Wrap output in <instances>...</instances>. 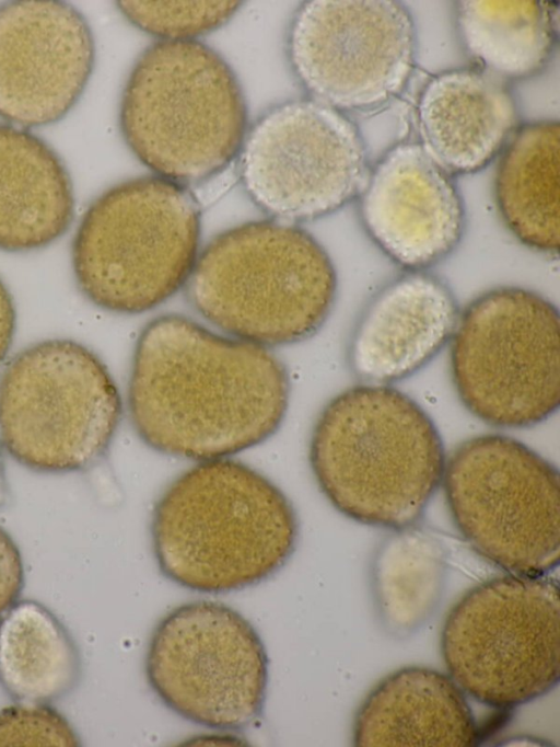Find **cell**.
Returning a JSON list of instances; mask_svg holds the SVG:
<instances>
[{
  "label": "cell",
  "instance_id": "obj_16",
  "mask_svg": "<svg viewBox=\"0 0 560 747\" xmlns=\"http://www.w3.org/2000/svg\"><path fill=\"white\" fill-rule=\"evenodd\" d=\"M459 315L441 278L408 271L370 300L354 326L349 364L364 383L386 384L424 367L451 341Z\"/></svg>",
  "mask_w": 560,
  "mask_h": 747
},
{
  "label": "cell",
  "instance_id": "obj_11",
  "mask_svg": "<svg viewBox=\"0 0 560 747\" xmlns=\"http://www.w3.org/2000/svg\"><path fill=\"white\" fill-rule=\"evenodd\" d=\"M268 655L254 625L218 601L195 600L155 625L147 681L171 711L219 731L238 732L262 715Z\"/></svg>",
  "mask_w": 560,
  "mask_h": 747
},
{
  "label": "cell",
  "instance_id": "obj_1",
  "mask_svg": "<svg viewBox=\"0 0 560 747\" xmlns=\"http://www.w3.org/2000/svg\"><path fill=\"white\" fill-rule=\"evenodd\" d=\"M290 389L283 363L267 347L166 314L138 336L128 411L151 449L206 461L229 458L275 435Z\"/></svg>",
  "mask_w": 560,
  "mask_h": 747
},
{
  "label": "cell",
  "instance_id": "obj_25",
  "mask_svg": "<svg viewBox=\"0 0 560 747\" xmlns=\"http://www.w3.org/2000/svg\"><path fill=\"white\" fill-rule=\"evenodd\" d=\"M79 745L70 723L49 704L16 702L0 711V746Z\"/></svg>",
  "mask_w": 560,
  "mask_h": 747
},
{
  "label": "cell",
  "instance_id": "obj_3",
  "mask_svg": "<svg viewBox=\"0 0 560 747\" xmlns=\"http://www.w3.org/2000/svg\"><path fill=\"white\" fill-rule=\"evenodd\" d=\"M308 460L328 502L373 527L413 526L442 483L446 456L429 414L386 384L332 398L312 429Z\"/></svg>",
  "mask_w": 560,
  "mask_h": 747
},
{
  "label": "cell",
  "instance_id": "obj_28",
  "mask_svg": "<svg viewBox=\"0 0 560 747\" xmlns=\"http://www.w3.org/2000/svg\"><path fill=\"white\" fill-rule=\"evenodd\" d=\"M1 447L2 446L0 444V506L4 503L5 496H7V482H5V475H4V466H3Z\"/></svg>",
  "mask_w": 560,
  "mask_h": 747
},
{
  "label": "cell",
  "instance_id": "obj_2",
  "mask_svg": "<svg viewBox=\"0 0 560 747\" xmlns=\"http://www.w3.org/2000/svg\"><path fill=\"white\" fill-rule=\"evenodd\" d=\"M150 531L164 577L194 591L226 594L278 573L295 551L300 524L271 480L221 458L199 461L168 484Z\"/></svg>",
  "mask_w": 560,
  "mask_h": 747
},
{
  "label": "cell",
  "instance_id": "obj_9",
  "mask_svg": "<svg viewBox=\"0 0 560 747\" xmlns=\"http://www.w3.org/2000/svg\"><path fill=\"white\" fill-rule=\"evenodd\" d=\"M451 373L464 406L500 428H526L560 404V317L541 294L490 289L459 312Z\"/></svg>",
  "mask_w": 560,
  "mask_h": 747
},
{
  "label": "cell",
  "instance_id": "obj_15",
  "mask_svg": "<svg viewBox=\"0 0 560 747\" xmlns=\"http://www.w3.org/2000/svg\"><path fill=\"white\" fill-rule=\"evenodd\" d=\"M360 215L375 244L407 271H423L458 245L465 210L453 175L418 142L393 147L369 174Z\"/></svg>",
  "mask_w": 560,
  "mask_h": 747
},
{
  "label": "cell",
  "instance_id": "obj_5",
  "mask_svg": "<svg viewBox=\"0 0 560 747\" xmlns=\"http://www.w3.org/2000/svg\"><path fill=\"white\" fill-rule=\"evenodd\" d=\"M119 127L154 175L188 187L223 171L248 129L247 105L225 59L194 41H159L125 84Z\"/></svg>",
  "mask_w": 560,
  "mask_h": 747
},
{
  "label": "cell",
  "instance_id": "obj_6",
  "mask_svg": "<svg viewBox=\"0 0 560 747\" xmlns=\"http://www.w3.org/2000/svg\"><path fill=\"white\" fill-rule=\"evenodd\" d=\"M188 187L156 175L121 182L86 208L71 245L78 288L113 313L149 311L187 285L200 240Z\"/></svg>",
  "mask_w": 560,
  "mask_h": 747
},
{
  "label": "cell",
  "instance_id": "obj_24",
  "mask_svg": "<svg viewBox=\"0 0 560 747\" xmlns=\"http://www.w3.org/2000/svg\"><path fill=\"white\" fill-rule=\"evenodd\" d=\"M240 1H118L122 15L160 41H194L228 23Z\"/></svg>",
  "mask_w": 560,
  "mask_h": 747
},
{
  "label": "cell",
  "instance_id": "obj_19",
  "mask_svg": "<svg viewBox=\"0 0 560 747\" xmlns=\"http://www.w3.org/2000/svg\"><path fill=\"white\" fill-rule=\"evenodd\" d=\"M73 217V186L60 157L28 130L0 124V251L44 249Z\"/></svg>",
  "mask_w": 560,
  "mask_h": 747
},
{
  "label": "cell",
  "instance_id": "obj_12",
  "mask_svg": "<svg viewBox=\"0 0 560 747\" xmlns=\"http://www.w3.org/2000/svg\"><path fill=\"white\" fill-rule=\"evenodd\" d=\"M237 157L252 202L272 219L292 225L338 210L363 189L369 176L355 125L312 99L266 111L247 129Z\"/></svg>",
  "mask_w": 560,
  "mask_h": 747
},
{
  "label": "cell",
  "instance_id": "obj_21",
  "mask_svg": "<svg viewBox=\"0 0 560 747\" xmlns=\"http://www.w3.org/2000/svg\"><path fill=\"white\" fill-rule=\"evenodd\" d=\"M78 647L44 605L20 600L0 618V685L15 702L49 704L80 677Z\"/></svg>",
  "mask_w": 560,
  "mask_h": 747
},
{
  "label": "cell",
  "instance_id": "obj_10",
  "mask_svg": "<svg viewBox=\"0 0 560 747\" xmlns=\"http://www.w3.org/2000/svg\"><path fill=\"white\" fill-rule=\"evenodd\" d=\"M441 485L455 526L482 558L514 574L558 566L559 471L534 449L500 434L471 437L446 459Z\"/></svg>",
  "mask_w": 560,
  "mask_h": 747
},
{
  "label": "cell",
  "instance_id": "obj_13",
  "mask_svg": "<svg viewBox=\"0 0 560 747\" xmlns=\"http://www.w3.org/2000/svg\"><path fill=\"white\" fill-rule=\"evenodd\" d=\"M288 62L312 100L338 111L378 106L415 66L409 11L393 0H308L285 37Z\"/></svg>",
  "mask_w": 560,
  "mask_h": 747
},
{
  "label": "cell",
  "instance_id": "obj_14",
  "mask_svg": "<svg viewBox=\"0 0 560 747\" xmlns=\"http://www.w3.org/2000/svg\"><path fill=\"white\" fill-rule=\"evenodd\" d=\"M95 43L83 14L56 0L0 4V117L21 128L63 118L90 80Z\"/></svg>",
  "mask_w": 560,
  "mask_h": 747
},
{
  "label": "cell",
  "instance_id": "obj_18",
  "mask_svg": "<svg viewBox=\"0 0 560 747\" xmlns=\"http://www.w3.org/2000/svg\"><path fill=\"white\" fill-rule=\"evenodd\" d=\"M479 728L464 691L439 670L409 666L383 678L353 722L360 747H470Z\"/></svg>",
  "mask_w": 560,
  "mask_h": 747
},
{
  "label": "cell",
  "instance_id": "obj_26",
  "mask_svg": "<svg viewBox=\"0 0 560 747\" xmlns=\"http://www.w3.org/2000/svg\"><path fill=\"white\" fill-rule=\"evenodd\" d=\"M24 586V566L20 550L0 527V618L14 605Z\"/></svg>",
  "mask_w": 560,
  "mask_h": 747
},
{
  "label": "cell",
  "instance_id": "obj_20",
  "mask_svg": "<svg viewBox=\"0 0 560 747\" xmlns=\"http://www.w3.org/2000/svg\"><path fill=\"white\" fill-rule=\"evenodd\" d=\"M558 120L522 126L505 148L495 175L494 195L510 231L545 254L559 251Z\"/></svg>",
  "mask_w": 560,
  "mask_h": 747
},
{
  "label": "cell",
  "instance_id": "obj_23",
  "mask_svg": "<svg viewBox=\"0 0 560 747\" xmlns=\"http://www.w3.org/2000/svg\"><path fill=\"white\" fill-rule=\"evenodd\" d=\"M376 551L372 586L381 619L408 635L430 617L442 594L446 562L441 542L415 525L394 530Z\"/></svg>",
  "mask_w": 560,
  "mask_h": 747
},
{
  "label": "cell",
  "instance_id": "obj_17",
  "mask_svg": "<svg viewBox=\"0 0 560 747\" xmlns=\"http://www.w3.org/2000/svg\"><path fill=\"white\" fill-rule=\"evenodd\" d=\"M505 80L475 68L431 79L418 103L422 147L451 175L485 168L517 124Z\"/></svg>",
  "mask_w": 560,
  "mask_h": 747
},
{
  "label": "cell",
  "instance_id": "obj_8",
  "mask_svg": "<svg viewBox=\"0 0 560 747\" xmlns=\"http://www.w3.org/2000/svg\"><path fill=\"white\" fill-rule=\"evenodd\" d=\"M441 653L448 676L488 706L547 694L560 679L558 581L508 573L474 586L445 618Z\"/></svg>",
  "mask_w": 560,
  "mask_h": 747
},
{
  "label": "cell",
  "instance_id": "obj_22",
  "mask_svg": "<svg viewBox=\"0 0 560 747\" xmlns=\"http://www.w3.org/2000/svg\"><path fill=\"white\" fill-rule=\"evenodd\" d=\"M456 21L468 54L499 78L522 79L547 64L557 39L553 9L534 0H464Z\"/></svg>",
  "mask_w": 560,
  "mask_h": 747
},
{
  "label": "cell",
  "instance_id": "obj_27",
  "mask_svg": "<svg viewBox=\"0 0 560 747\" xmlns=\"http://www.w3.org/2000/svg\"><path fill=\"white\" fill-rule=\"evenodd\" d=\"M16 329V310L11 292L0 278V364L7 357Z\"/></svg>",
  "mask_w": 560,
  "mask_h": 747
},
{
  "label": "cell",
  "instance_id": "obj_7",
  "mask_svg": "<svg viewBox=\"0 0 560 747\" xmlns=\"http://www.w3.org/2000/svg\"><path fill=\"white\" fill-rule=\"evenodd\" d=\"M121 415V397L106 365L72 340L35 343L0 376V444L35 472L91 468L107 452Z\"/></svg>",
  "mask_w": 560,
  "mask_h": 747
},
{
  "label": "cell",
  "instance_id": "obj_4",
  "mask_svg": "<svg viewBox=\"0 0 560 747\" xmlns=\"http://www.w3.org/2000/svg\"><path fill=\"white\" fill-rule=\"evenodd\" d=\"M187 288L192 306L212 325L271 347L305 341L324 325L338 279L311 233L268 219L213 238L199 253Z\"/></svg>",
  "mask_w": 560,
  "mask_h": 747
}]
</instances>
